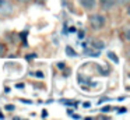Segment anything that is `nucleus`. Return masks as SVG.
I'll return each mask as SVG.
<instances>
[{
    "mask_svg": "<svg viewBox=\"0 0 130 120\" xmlns=\"http://www.w3.org/2000/svg\"><path fill=\"white\" fill-rule=\"evenodd\" d=\"M35 55H29V56H25V59H28V60H31V59H34Z\"/></svg>",
    "mask_w": 130,
    "mask_h": 120,
    "instance_id": "nucleus-13",
    "label": "nucleus"
},
{
    "mask_svg": "<svg viewBox=\"0 0 130 120\" xmlns=\"http://www.w3.org/2000/svg\"><path fill=\"white\" fill-rule=\"evenodd\" d=\"M127 13H129V15H130V6L127 7Z\"/></svg>",
    "mask_w": 130,
    "mask_h": 120,
    "instance_id": "nucleus-19",
    "label": "nucleus"
},
{
    "mask_svg": "<svg viewBox=\"0 0 130 120\" xmlns=\"http://www.w3.org/2000/svg\"><path fill=\"white\" fill-rule=\"evenodd\" d=\"M35 75H37V77H41V78L43 77V74H42V73H35Z\"/></svg>",
    "mask_w": 130,
    "mask_h": 120,
    "instance_id": "nucleus-15",
    "label": "nucleus"
},
{
    "mask_svg": "<svg viewBox=\"0 0 130 120\" xmlns=\"http://www.w3.org/2000/svg\"><path fill=\"white\" fill-rule=\"evenodd\" d=\"M4 53H6V47H4L3 43H0V57L4 56Z\"/></svg>",
    "mask_w": 130,
    "mask_h": 120,
    "instance_id": "nucleus-8",
    "label": "nucleus"
},
{
    "mask_svg": "<svg viewBox=\"0 0 130 120\" xmlns=\"http://www.w3.org/2000/svg\"><path fill=\"white\" fill-rule=\"evenodd\" d=\"M123 112H126V108H122V109H119V113H123Z\"/></svg>",
    "mask_w": 130,
    "mask_h": 120,
    "instance_id": "nucleus-16",
    "label": "nucleus"
},
{
    "mask_svg": "<svg viewBox=\"0 0 130 120\" xmlns=\"http://www.w3.org/2000/svg\"><path fill=\"white\" fill-rule=\"evenodd\" d=\"M92 46L96 47V49H104L105 45H104V42H102V41H92Z\"/></svg>",
    "mask_w": 130,
    "mask_h": 120,
    "instance_id": "nucleus-4",
    "label": "nucleus"
},
{
    "mask_svg": "<svg viewBox=\"0 0 130 120\" xmlns=\"http://www.w3.org/2000/svg\"><path fill=\"white\" fill-rule=\"evenodd\" d=\"M124 33H126V38L130 41V28H127V29L124 31Z\"/></svg>",
    "mask_w": 130,
    "mask_h": 120,
    "instance_id": "nucleus-10",
    "label": "nucleus"
},
{
    "mask_svg": "<svg viewBox=\"0 0 130 120\" xmlns=\"http://www.w3.org/2000/svg\"><path fill=\"white\" fill-rule=\"evenodd\" d=\"M78 2L85 10H92L95 7V0H78Z\"/></svg>",
    "mask_w": 130,
    "mask_h": 120,
    "instance_id": "nucleus-3",
    "label": "nucleus"
},
{
    "mask_svg": "<svg viewBox=\"0 0 130 120\" xmlns=\"http://www.w3.org/2000/svg\"><path fill=\"white\" fill-rule=\"evenodd\" d=\"M108 56H109V57L112 59V61H115V63H119V59H118V56H116L113 52H109V53H108Z\"/></svg>",
    "mask_w": 130,
    "mask_h": 120,
    "instance_id": "nucleus-6",
    "label": "nucleus"
},
{
    "mask_svg": "<svg viewBox=\"0 0 130 120\" xmlns=\"http://www.w3.org/2000/svg\"><path fill=\"white\" fill-rule=\"evenodd\" d=\"M63 103H64V105H76V103L73 102V100H62Z\"/></svg>",
    "mask_w": 130,
    "mask_h": 120,
    "instance_id": "nucleus-9",
    "label": "nucleus"
},
{
    "mask_svg": "<svg viewBox=\"0 0 130 120\" xmlns=\"http://www.w3.org/2000/svg\"><path fill=\"white\" fill-rule=\"evenodd\" d=\"M109 110H110V108H109V106H105V108L102 109V112H109Z\"/></svg>",
    "mask_w": 130,
    "mask_h": 120,
    "instance_id": "nucleus-12",
    "label": "nucleus"
},
{
    "mask_svg": "<svg viewBox=\"0 0 130 120\" xmlns=\"http://www.w3.org/2000/svg\"><path fill=\"white\" fill-rule=\"evenodd\" d=\"M99 4L104 10H109L116 4V0H99Z\"/></svg>",
    "mask_w": 130,
    "mask_h": 120,
    "instance_id": "nucleus-2",
    "label": "nucleus"
},
{
    "mask_svg": "<svg viewBox=\"0 0 130 120\" xmlns=\"http://www.w3.org/2000/svg\"><path fill=\"white\" fill-rule=\"evenodd\" d=\"M90 25L94 29H102L105 27V17L101 14H92L90 17Z\"/></svg>",
    "mask_w": 130,
    "mask_h": 120,
    "instance_id": "nucleus-1",
    "label": "nucleus"
},
{
    "mask_svg": "<svg viewBox=\"0 0 130 120\" xmlns=\"http://www.w3.org/2000/svg\"><path fill=\"white\" fill-rule=\"evenodd\" d=\"M66 55H67V56H70V57H76V56H77V53L74 52V50L71 49L70 46H66Z\"/></svg>",
    "mask_w": 130,
    "mask_h": 120,
    "instance_id": "nucleus-5",
    "label": "nucleus"
},
{
    "mask_svg": "<svg viewBox=\"0 0 130 120\" xmlns=\"http://www.w3.org/2000/svg\"><path fill=\"white\" fill-rule=\"evenodd\" d=\"M6 109H7V110H14V106H13V105H7Z\"/></svg>",
    "mask_w": 130,
    "mask_h": 120,
    "instance_id": "nucleus-11",
    "label": "nucleus"
},
{
    "mask_svg": "<svg viewBox=\"0 0 130 120\" xmlns=\"http://www.w3.org/2000/svg\"><path fill=\"white\" fill-rule=\"evenodd\" d=\"M2 4H6V0H0V6Z\"/></svg>",
    "mask_w": 130,
    "mask_h": 120,
    "instance_id": "nucleus-17",
    "label": "nucleus"
},
{
    "mask_svg": "<svg viewBox=\"0 0 130 120\" xmlns=\"http://www.w3.org/2000/svg\"><path fill=\"white\" fill-rule=\"evenodd\" d=\"M3 117H4V116H3V114H2V113H0V119H3Z\"/></svg>",
    "mask_w": 130,
    "mask_h": 120,
    "instance_id": "nucleus-20",
    "label": "nucleus"
},
{
    "mask_svg": "<svg viewBox=\"0 0 130 120\" xmlns=\"http://www.w3.org/2000/svg\"><path fill=\"white\" fill-rule=\"evenodd\" d=\"M18 2H21V3H27V2H31V0H18Z\"/></svg>",
    "mask_w": 130,
    "mask_h": 120,
    "instance_id": "nucleus-18",
    "label": "nucleus"
},
{
    "mask_svg": "<svg viewBox=\"0 0 130 120\" xmlns=\"http://www.w3.org/2000/svg\"><path fill=\"white\" fill-rule=\"evenodd\" d=\"M84 55H87V56H98V52H94V50L85 49L84 50Z\"/></svg>",
    "mask_w": 130,
    "mask_h": 120,
    "instance_id": "nucleus-7",
    "label": "nucleus"
},
{
    "mask_svg": "<svg viewBox=\"0 0 130 120\" xmlns=\"http://www.w3.org/2000/svg\"><path fill=\"white\" fill-rule=\"evenodd\" d=\"M46 116H48V112H46V110H42V117H46Z\"/></svg>",
    "mask_w": 130,
    "mask_h": 120,
    "instance_id": "nucleus-14",
    "label": "nucleus"
}]
</instances>
